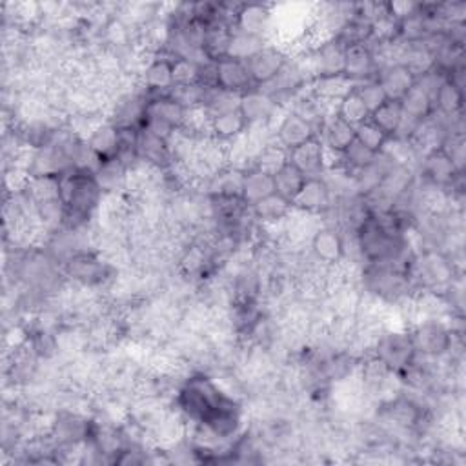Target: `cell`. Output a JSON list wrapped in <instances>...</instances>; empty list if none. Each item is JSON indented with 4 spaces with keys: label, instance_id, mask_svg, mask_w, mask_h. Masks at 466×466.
Here are the masks:
<instances>
[{
    "label": "cell",
    "instance_id": "obj_1",
    "mask_svg": "<svg viewBox=\"0 0 466 466\" xmlns=\"http://www.w3.org/2000/svg\"><path fill=\"white\" fill-rule=\"evenodd\" d=\"M229 396L206 373H193L183 381L175 392V408L193 425H202L210 414Z\"/></svg>",
    "mask_w": 466,
    "mask_h": 466
},
{
    "label": "cell",
    "instance_id": "obj_2",
    "mask_svg": "<svg viewBox=\"0 0 466 466\" xmlns=\"http://www.w3.org/2000/svg\"><path fill=\"white\" fill-rule=\"evenodd\" d=\"M372 357H375L386 370L401 375L417 359L410 330H384L377 336Z\"/></svg>",
    "mask_w": 466,
    "mask_h": 466
},
{
    "label": "cell",
    "instance_id": "obj_3",
    "mask_svg": "<svg viewBox=\"0 0 466 466\" xmlns=\"http://www.w3.org/2000/svg\"><path fill=\"white\" fill-rule=\"evenodd\" d=\"M410 336L417 357L443 359L452 352L453 341L459 334H453L446 321L439 318H426L410 330Z\"/></svg>",
    "mask_w": 466,
    "mask_h": 466
},
{
    "label": "cell",
    "instance_id": "obj_4",
    "mask_svg": "<svg viewBox=\"0 0 466 466\" xmlns=\"http://www.w3.org/2000/svg\"><path fill=\"white\" fill-rule=\"evenodd\" d=\"M66 275L85 288L103 286L112 277V266L103 261L95 252L86 250L73 255L62 264Z\"/></svg>",
    "mask_w": 466,
    "mask_h": 466
},
{
    "label": "cell",
    "instance_id": "obj_5",
    "mask_svg": "<svg viewBox=\"0 0 466 466\" xmlns=\"http://www.w3.org/2000/svg\"><path fill=\"white\" fill-rule=\"evenodd\" d=\"M309 254L323 266H339L346 257L345 231L330 224L319 226L314 236L309 237Z\"/></svg>",
    "mask_w": 466,
    "mask_h": 466
},
{
    "label": "cell",
    "instance_id": "obj_6",
    "mask_svg": "<svg viewBox=\"0 0 466 466\" xmlns=\"http://www.w3.org/2000/svg\"><path fill=\"white\" fill-rule=\"evenodd\" d=\"M140 90L148 97L168 95L174 90V57L168 53H155L139 75Z\"/></svg>",
    "mask_w": 466,
    "mask_h": 466
},
{
    "label": "cell",
    "instance_id": "obj_7",
    "mask_svg": "<svg viewBox=\"0 0 466 466\" xmlns=\"http://www.w3.org/2000/svg\"><path fill=\"white\" fill-rule=\"evenodd\" d=\"M419 177L425 184L448 192L452 184L461 177V174H457L448 153L443 148H435L426 151L421 157Z\"/></svg>",
    "mask_w": 466,
    "mask_h": 466
},
{
    "label": "cell",
    "instance_id": "obj_8",
    "mask_svg": "<svg viewBox=\"0 0 466 466\" xmlns=\"http://www.w3.org/2000/svg\"><path fill=\"white\" fill-rule=\"evenodd\" d=\"M288 60L290 55L282 48H279L277 44H266L261 51H257L254 57L246 60L254 85L257 88L270 85Z\"/></svg>",
    "mask_w": 466,
    "mask_h": 466
},
{
    "label": "cell",
    "instance_id": "obj_9",
    "mask_svg": "<svg viewBox=\"0 0 466 466\" xmlns=\"http://www.w3.org/2000/svg\"><path fill=\"white\" fill-rule=\"evenodd\" d=\"M275 131V142L282 146L288 153L309 140L319 137V128L312 122L304 121L302 117L295 115L293 112L286 110L284 115L279 119V122L273 128Z\"/></svg>",
    "mask_w": 466,
    "mask_h": 466
},
{
    "label": "cell",
    "instance_id": "obj_10",
    "mask_svg": "<svg viewBox=\"0 0 466 466\" xmlns=\"http://www.w3.org/2000/svg\"><path fill=\"white\" fill-rule=\"evenodd\" d=\"M282 108L263 90V88H252L241 95L239 101V112L243 113L248 128L254 126H273L277 113Z\"/></svg>",
    "mask_w": 466,
    "mask_h": 466
},
{
    "label": "cell",
    "instance_id": "obj_11",
    "mask_svg": "<svg viewBox=\"0 0 466 466\" xmlns=\"http://www.w3.org/2000/svg\"><path fill=\"white\" fill-rule=\"evenodd\" d=\"M375 73L377 58L372 44H354L345 49L343 75L354 86L375 79Z\"/></svg>",
    "mask_w": 466,
    "mask_h": 466
},
{
    "label": "cell",
    "instance_id": "obj_12",
    "mask_svg": "<svg viewBox=\"0 0 466 466\" xmlns=\"http://www.w3.org/2000/svg\"><path fill=\"white\" fill-rule=\"evenodd\" d=\"M137 157L142 165H148L161 172H166L174 166V155H172L170 140L155 135L144 128H140V131H139Z\"/></svg>",
    "mask_w": 466,
    "mask_h": 466
},
{
    "label": "cell",
    "instance_id": "obj_13",
    "mask_svg": "<svg viewBox=\"0 0 466 466\" xmlns=\"http://www.w3.org/2000/svg\"><path fill=\"white\" fill-rule=\"evenodd\" d=\"M334 197L323 181V177H312L306 179L304 186L293 199V210L306 213V215H318L323 217L332 206H334Z\"/></svg>",
    "mask_w": 466,
    "mask_h": 466
},
{
    "label": "cell",
    "instance_id": "obj_14",
    "mask_svg": "<svg viewBox=\"0 0 466 466\" xmlns=\"http://www.w3.org/2000/svg\"><path fill=\"white\" fill-rule=\"evenodd\" d=\"M215 66H217V86L220 90L243 95L245 92L255 88L246 60L224 57L219 62H215Z\"/></svg>",
    "mask_w": 466,
    "mask_h": 466
},
{
    "label": "cell",
    "instance_id": "obj_15",
    "mask_svg": "<svg viewBox=\"0 0 466 466\" xmlns=\"http://www.w3.org/2000/svg\"><path fill=\"white\" fill-rule=\"evenodd\" d=\"M375 81L382 88L388 101H401L416 85V75L399 62L386 64L377 69Z\"/></svg>",
    "mask_w": 466,
    "mask_h": 466
},
{
    "label": "cell",
    "instance_id": "obj_16",
    "mask_svg": "<svg viewBox=\"0 0 466 466\" xmlns=\"http://www.w3.org/2000/svg\"><path fill=\"white\" fill-rule=\"evenodd\" d=\"M290 163L297 166L308 179L321 177L328 168V151L318 139L309 140L290 151Z\"/></svg>",
    "mask_w": 466,
    "mask_h": 466
},
{
    "label": "cell",
    "instance_id": "obj_17",
    "mask_svg": "<svg viewBox=\"0 0 466 466\" xmlns=\"http://www.w3.org/2000/svg\"><path fill=\"white\" fill-rule=\"evenodd\" d=\"M273 26V10L270 4H239L233 19V30L266 39Z\"/></svg>",
    "mask_w": 466,
    "mask_h": 466
},
{
    "label": "cell",
    "instance_id": "obj_18",
    "mask_svg": "<svg viewBox=\"0 0 466 466\" xmlns=\"http://www.w3.org/2000/svg\"><path fill=\"white\" fill-rule=\"evenodd\" d=\"M319 140L328 151V157L332 155L339 159V155L355 140V128L332 113L319 128Z\"/></svg>",
    "mask_w": 466,
    "mask_h": 466
},
{
    "label": "cell",
    "instance_id": "obj_19",
    "mask_svg": "<svg viewBox=\"0 0 466 466\" xmlns=\"http://www.w3.org/2000/svg\"><path fill=\"white\" fill-rule=\"evenodd\" d=\"M245 168L241 166H224L220 168L206 184V193L215 199H241ZM243 201V199H241Z\"/></svg>",
    "mask_w": 466,
    "mask_h": 466
},
{
    "label": "cell",
    "instance_id": "obj_20",
    "mask_svg": "<svg viewBox=\"0 0 466 466\" xmlns=\"http://www.w3.org/2000/svg\"><path fill=\"white\" fill-rule=\"evenodd\" d=\"M85 140L101 161L115 159L121 149V130L110 121H103L88 133Z\"/></svg>",
    "mask_w": 466,
    "mask_h": 466
},
{
    "label": "cell",
    "instance_id": "obj_21",
    "mask_svg": "<svg viewBox=\"0 0 466 466\" xmlns=\"http://www.w3.org/2000/svg\"><path fill=\"white\" fill-rule=\"evenodd\" d=\"M248 131V124L239 110L210 117V137L220 144L236 142Z\"/></svg>",
    "mask_w": 466,
    "mask_h": 466
},
{
    "label": "cell",
    "instance_id": "obj_22",
    "mask_svg": "<svg viewBox=\"0 0 466 466\" xmlns=\"http://www.w3.org/2000/svg\"><path fill=\"white\" fill-rule=\"evenodd\" d=\"M272 193H275V186H273V175L255 168V166H248L245 168V175H243V192H241V199L243 202L252 208L257 202H261L263 199L270 197Z\"/></svg>",
    "mask_w": 466,
    "mask_h": 466
},
{
    "label": "cell",
    "instance_id": "obj_23",
    "mask_svg": "<svg viewBox=\"0 0 466 466\" xmlns=\"http://www.w3.org/2000/svg\"><path fill=\"white\" fill-rule=\"evenodd\" d=\"M21 192L33 206L62 201V177H57V175L26 177L24 188Z\"/></svg>",
    "mask_w": 466,
    "mask_h": 466
},
{
    "label": "cell",
    "instance_id": "obj_24",
    "mask_svg": "<svg viewBox=\"0 0 466 466\" xmlns=\"http://www.w3.org/2000/svg\"><path fill=\"white\" fill-rule=\"evenodd\" d=\"M95 183L99 184L104 195H117L126 190L130 181V168L122 165L117 157L103 161L94 174Z\"/></svg>",
    "mask_w": 466,
    "mask_h": 466
},
{
    "label": "cell",
    "instance_id": "obj_25",
    "mask_svg": "<svg viewBox=\"0 0 466 466\" xmlns=\"http://www.w3.org/2000/svg\"><path fill=\"white\" fill-rule=\"evenodd\" d=\"M250 211L259 224L275 226V224H282L290 219V215L293 213V204L290 201H286L284 197L272 193L270 197H266L261 202H257L255 206H252Z\"/></svg>",
    "mask_w": 466,
    "mask_h": 466
},
{
    "label": "cell",
    "instance_id": "obj_26",
    "mask_svg": "<svg viewBox=\"0 0 466 466\" xmlns=\"http://www.w3.org/2000/svg\"><path fill=\"white\" fill-rule=\"evenodd\" d=\"M334 113H336L341 121H345L346 124H350V126H354V128H357V126H361L363 122L370 121V112H368V108L364 106V103H363V99H361V95H359V92H357L355 86H354L348 94H345V95L336 103Z\"/></svg>",
    "mask_w": 466,
    "mask_h": 466
},
{
    "label": "cell",
    "instance_id": "obj_27",
    "mask_svg": "<svg viewBox=\"0 0 466 466\" xmlns=\"http://www.w3.org/2000/svg\"><path fill=\"white\" fill-rule=\"evenodd\" d=\"M306 175L293 166L291 163L284 165L275 175H273V186H275V193L284 197L286 201L293 202V199L297 197V193L300 192V188L306 183Z\"/></svg>",
    "mask_w": 466,
    "mask_h": 466
},
{
    "label": "cell",
    "instance_id": "obj_28",
    "mask_svg": "<svg viewBox=\"0 0 466 466\" xmlns=\"http://www.w3.org/2000/svg\"><path fill=\"white\" fill-rule=\"evenodd\" d=\"M266 44H268V40L263 39V37L250 35V33H245V31H239V30H233L231 39H229V48H228V57L239 58V60H248L257 51H261Z\"/></svg>",
    "mask_w": 466,
    "mask_h": 466
},
{
    "label": "cell",
    "instance_id": "obj_29",
    "mask_svg": "<svg viewBox=\"0 0 466 466\" xmlns=\"http://www.w3.org/2000/svg\"><path fill=\"white\" fill-rule=\"evenodd\" d=\"M377 157V153H373L372 149H368L366 146H363L357 139L339 155V159L336 165L343 166L345 170H348L350 174H359L361 170L368 168Z\"/></svg>",
    "mask_w": 466,
    "mask_h": 466
},
{
    "label": "cell",
    "instance_id": "obj_30",
    "mask_svg": "<svg viewBox=\"0 0 466 466\" xmlns=\"http://www.w3.org/2000/svg\"><path fill=\"white\" fill-rule=\"evenodd\" d=\"M288 163H290V153L273 140L255 155L252 166H255L270 175H275Z\"/></svg>",
    "mask_w": 466,
    "mask_h": 466
},
{
    "label": "cell",
    "instance_id": "obj_31",
    "mask_svg": "<svg viewBox=\"0 0 466 466\" xmlns=\"http://www.w3.org/2000/svg\"><path fill=\"white\" fill-rule=\"evenodd\" d=\"M399 104H401V110H403V113H405L407 117L416 119V121H421V122L426 121V119L434 113V110H435L432 99H430L426 94H423L416 85H414V88L399 101Z\"/></svg>",
    "mask_w": 466,
    "mask_h": 466
},
{
    "label": "cell",
    "instance_id": "obj_32",
    "mask_svg": "<svg viewBox=\"0 0 466 466\" xmlns=\"http://www.w3.org/2000/svg\"><path fill=\"white\" fill-rule=\"evenodd\" d=\"M370 121L382 130L388 137H394L401 121H403V110L398 101H386L381 108H377L372 115Z\"/></svg>",
    "mask_w": 466,
    "mask_h": 466
},
{
    "label": "cell",
    "instance_id": "obj_33",
    "mask_svg": "<svg viewBox=\"0 0 466 466\" xmlns=\"http://www.w3.org/2000/svg\"><path fill=\"white\" fill-rule=\"evenodd\" d=\"M239 101L241 95L231 94L220 88H213V90H206V97H204V104H202V112L208 117H215L231 110H239Z\"/></svg>",
    "mask_w": 466,
    "mask_h": 466
},
{
    "label": "cell",
    "instance_id": "obj_34",
    "mask_svg": "<svg viewBox=\"0 0 466 466\" xmlns=\"http://www.w3.org/2000/svg\"><path fill=\"white\" fill-rule=\"evenodd\" d=\"M435 110L444 115H461L464 106V90L446 79L435 97Z\"/></svg>",
    "mask_w": 466,
    "mask_h": 466
},
{
    "label": "cell",
    "instance_id": "obj_35",
    "mask_svg": "<svg viewBox=\"0 0 466 466\" xmlns=\"http://www.w3.org/2000/svg\"><path fill=\"white\" fill-rule=\"evenodd\" d=\"M201 64L202 62L193 60V58H186V57L174 58V88L197 85L199 83V73H201Z\"/></svg>",
    "mask_w": 466,
    "mask_h": 466
},
{
    "label": "cell",
    "instance_id": "obj_36",
    "mask_svg": "<svg viewBox=\"0 0 466 466\" xmlns=\"http://www.w3.org/2000/svg\"><path fill=\"white\" fill-rule=\"evenodd\" d=\"M355 139L363 146L372 149L373 153H381L384 144L388 142V139H390V137H388L382 130H379L372 121H366V122H363L361 126L355 128Z\"/></svg>",
    "mask_w": 466,
    "mask_h": 466
},
{
    "label": "cell",
    "instance_id": "obj_37",
    "mask_svg": "<svg viewBox=\"0 0 466 466\" xmlns=\"http://www.w3.org/2000/svg\"><path fill=\"white\" fill-rule=\"evenodd\" d=\"M444 83H446V75L441 73V71L435 69V67H432L430 71H426V73L416 76V86H417L423 94H426V95L432 99L434 104H435V97H437V94H439V90L443 88Z\"/></svg>",
    "mask_w": 466,
    "mask_h": 466
},
{
    "label": "cell",
    "instance_id": "obj_38",
    "mask_svg": "<svg viewBox=\"0 0 466 466\" xmlns=\"http://www.w3.org/2000/svg\"><path fill=\"white\" fill-rule=\"evenodd\" d=\"M355 88H357V92H359V95H361L364 106L368 108L370 115L388 101L386 95H384V92H382V88L379 86V83H377L375 79L366 81V83H361V85H357Z\"/></svg>",
    "mask_w": 466,
    "mask_h": 466
}]
</instances>
